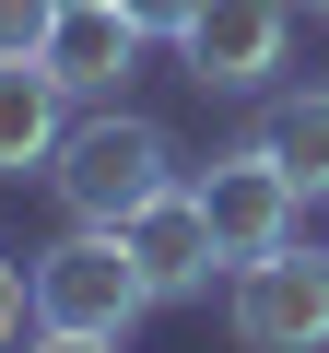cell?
Listing matches in <instances>:
<instances>
[{
  "instance_id": "obj_8",
  "label": "cell",
  "mask_w": 329,
  "mask_h": 353,
  "mask_svg": "<svg viewBox=\"0 0 329 353\" xmlns=\"http://www.w3.org/2000/svg\"><path fill=\"white\" fill-rule=\"evenodd\" d=\"M59 130H71L59 71H47V59H0V176H47Z\"/></svg>"
},
{
  "instance_id": "obj_12",
  "label": "cell",
  "mask_w": 329,
  "mask_h": 353,
  "mask_svg": "<svg viewBox=\"0 0 329 353\" xmlns=\"http://www.w3.org/2000/svg\"><path fill=\"white\" fill-rule=\"evenodd\" d=\"M118 12H129V24H141V36H164V48H177V24H189V12H200V0H118Z\"/></svg>"
},
{
  "instance_id": "obj_2",
  "label": "cell",
  "mask_w": 329,
  "mask_h": 353,
  "mask_svg": "<svg viewBox=\"0 0 329 353\" xmlns=\"http://www.w3.org/2000/svg\"><path fill=\"white\" fill-rule=\"evenodd\" d=\"M24 271H36V330L129 341V318L153 306V283H141V259H129V236H118V224H71V236H59V248H36Z\"/></svg>"
},
{
  "instance_id": "obj_14",
  "label": "cell",
  "mask_w": 329,
  "mask_h": 353,
  "mask_svg": "<svg viewBox=\"0 0 329 353\" xmlns=\"http://www.w3.org/2000/svg\"><path fill=\"white\" fill-rule=\"evenodd\" d=\"M306 12H329V0H306Z\"/></svg>"
},
{
  "instance_id": "obj_5",
  "label": "cell",
  "mask_w": 329,
  "mask_h": 353,
  "mask_svg": "<svg viewBox=\"0 0 329 353\" xmlns=\"http://www.w3.org/2000/svg\"><path fill=\"white\" fill-rule=\"evenodd\" d=\"M294 48V0H200L177 24V71L200 94H259Z\"/></svg>"
},
{
  "instance_id": "obj_3",
  "label": "cell",
  "mask_w": 329,
  "mask_h": 353,
  "mask_svg": "<svg viewBox=\"0 0 329 353\" xmlns=\"http://www.w3.org/2000/svg\"><path fill=\"white\" fill-rule=\"evenodd\" d=\"M235 353H329V248L282 236L270 259H235Z\"/></svg>"
},
{
  "instance_id": "obj_10",
  "label": "cell",
  "mask_w": 329,
  "mask_h": 353,
  "mask_svg": "<svg viewBox=\"0 0 329 353\" xmlns=\"http://www.w3.org/2000/svg\"><path fill=\"white\" fill-rule=\"evenodd\" d=\"M24 341H36V271L0 248V353H24Z\"/></svg>"
},
{
  "instance_id": "obj_9",
  "label": "cell",
  "mask_w": 329,
  "mask_h": 353,
  "mask_svg": "<svg viewBox=\"0 0 329 353\" xmlns=\"http://www.w3.org/2000/svg\"><path fill=\"white\" fill-rule=\"evenodd\" d=\"M282 176H294V189L306 201H329V83L317 94H282V106H259V130H247Z\"/></svg>"
},
{
  "instance_id": "obj_11",
  "label": "cell",
  "mask_w": 329,
  "mask_h": 353,
  "mask_svg": "<svg viewBox=\"0 0 329 353\" xmlns=\"http://www.w3.org/2000/svg\"><path fill=\"white\" fill-rule=\"evenodd\" d=\"M47 24H59V0H0V59H36Z\"/></svg>"
},
{
  "instance_id": "obj_13",
  "label": "cell",
  "mask_w": 329,
  "mask_h": 353,
  "mask_svg": "<svg viewBox=\"0 0 329 353\" xmlns=\"http://www.w3.org/2000/svg\"><path fill=\"white\" fill-rule=\"evenodd\" d=\"M24 353H118V341H83V330H36Z\"/></svg>"
},
{
  "instance_id": "obj_4",
  "label": "cell",
  "mask_w": 329,
  "mask_h": 353,
  "mask_svg": "<svg viewBox=\"0 0 329 353\" xmlns=\"http://www.w3.org/2000/svg\"><path fill=\"white\" fill-rule=\"evenodd\" d=\"M189 189H200V212H212V236H224V271H235V259H270V248L306 224V189H294L259 141H224Z\"/></svg>"
},
{
  "instance_id": "obj_6",
  "label": "cell",
  "mask_w": 329,
  "mask_h": 353,
  "mask_svg": "<svg viewBox=\"0 0 329 353\" xmlns=\"http://www.w3.org/2000/svg\"><path fill=\"white\" fill-rule=\"evenodd\" d=\"M118 236H129V259H141L153 306H189V294H212V271H224V236H212V212H200L189 176H177V189H153Z\"/></svg>"
},
{
  "instance_id": "obj_1",
  "label": "cell",
  "mask_w": 329,
  "mask_h": 353,
  "mask_svg": "<svg viewBox=\"0 0 329 353\" xmlns=\"http://www.w3.org/2000/svg\"><path fill=\"white\" fill-rule=\"evenodd\" d=\"M47 189H59V212H71V224H129L153 189H177V130L141 118V106H94V118H71V130H59Z\"/></svg>"
},
{
  "instance_id": "obj_7",
  "label": "cell",
  "mask_w": 329,
  "mask_h": 353,
  "mask_svg": "<svg viewBox=\"0 0 329 353\" xmlns=\"http://www.w3.org/2000/svg\"><path fill=\"white\" fill-rule=\"evenodd\" d=\"M141 48H153V36L118 12V0H59V24H47L36 59L59 71V94H118V83L141 71Z\"/></svg>"
}]
</instances>
